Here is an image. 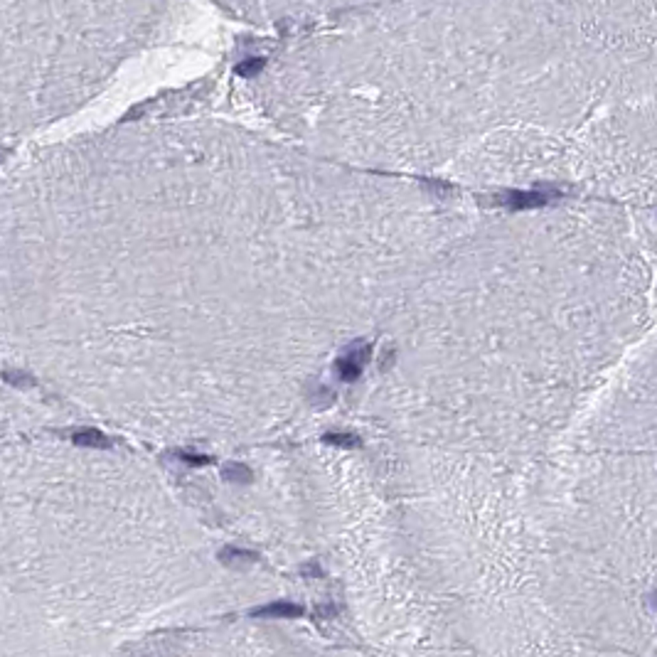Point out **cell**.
Wrapping results in <instances>:
<instances>
[{
    "label": "cell",
    "mask_w": 657,
    "mask_h": 657,
    "mask_svg": "<svg viewBox=\"0 0 657 657\" xmlns=\"http://www.w3.org/2000/svg\"><path fill=\"white\" fill-rule=\"evenodd\" d=\"M219 559H222V561H232V559H236V561H256V554L244 552V549H234V546H227V549H222Z\"/></svg>",
    "instance_id": "6"
},
{
    "label": "cell",
    "mask_w": 657,
    "mask_h": 657,
    "mask_svg": "<svg viewBox=\"0 0 657 657\" xmlns=\"http://www.w3.org/2000/svg\"><path fill=\"white\" fill-rule=\"evenodd\" d=\"M652 608L657 610V593H652Z\"/></svg>",
    "instance_id": "9"
},
{
    "label": "cell",
    "mask_w": 657,
    "mask_h": 657,
    "mask_svg": "<svg viewBox=\"0 0 657 657\" xmlns=\"http://www.w3.org/2000/svg\"><path fill=\"white\" fill-rule=\"evenodd\" d=\"M3 379L10 381V384H15V387H27L30 381H32L27 375H25V372H18V370H5V372H3Z\"/></svg>",
    "instance_id": "7"
},
{
    "label": "cell",
    "mask_w": 657,
    "mask_h": 657,
    "mask_svg": "<svg viewBox=\"0 0 657 657\" xmlns=\"http://www.w3.org/2000/svg\"><path fill=\"white\" fill-rule=\"evenodd\" d=\"M256 618H300L303 616V605L288 603V601H276V603H266L261 608L252 610Z\"/></svg>",
    "instance_id": "2"
},
{
    "label": "cell",
    "mask_w": 657,
    "mask_h": 657,
    "mask_svg": "<svg viewBox=\"0 0 657 657\" xmlns=\"http://www.w3.org/2000/svg\"><path fill=\"white\" fill-rule=\"evenodd\" d=\"M222 478L229 482H241V485H247V482L254 480V473L247 463H229L222 468Z\"/></svg>",
    "instance_id": "4"
},
{
    "label": "cell",
    "mask_w": 657,
    "mask_h": 657,
    "mask_svg": "<svg viewBox=\"0 0 657 657\" xmlns=\"http://www.w3.org/2000/svg\"><path fill=\"white\" fill-rule=\"evenodd\" d=\"M71 441H74L76 446H84V448H111V441L96 429L74 431V434H71Z\"/></svg>",
    "instance_id": "3"
},
{
    "label": "cell",
    "mask_w": 657,
    "mask_h": 657,
    "mask_svg": "<svg viewBox=\"0 0 657 657\" xmlns=\"http://www.w3.org/2000/svg\"><path fill=\"white\" fill-rule=\"evenodd\" d=\"M325 443H333V446H342V448H357L359 438L355 434H325L323 436Z\"/></svg>",
    "instance_id": "5"
},
{
    "label": "cell",
    "mask_w": 657,
    "mask_h": 657,
    "mask_svg": "<svg viewBox=\"0 0 657 657\" xmlns=\"http://www.w3.org/2000/svg\"><path fill=\"white\" fill-rule=\"evenodd\" d=\"M239 84L350 168L657 207V0H389L283 30Z\"/></svg>",
    "instance_id": "1"
},
{
    "label": "cell",
    "mask_w": 657,
    "mask_h": 657,
    "mask_svg": "<svg viewBox=\"0 0 657 657\" xmlns=\"http://www.w3.org/2000/svg\"><path fill=\"white\" fill-rule=\"evenodd\" d=\"M177 456L185 460L188 465H207L210 463V458L207 456H200V453H188V451H177Z\"/></svg>",
    "instance_id": "8"
}]
</instances>
